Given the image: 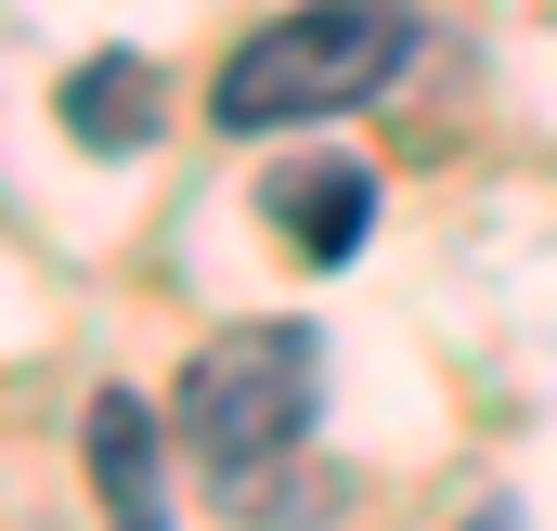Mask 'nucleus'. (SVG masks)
Listing matches in <instances>:
<instances>
[{"instance_id": "obj_3", "label": "nucleus", "mask_w": 557, "mask_h": 531, "mask_svg": "<svg viewBox=\"0 0 557 531\" xmlns=\"http://www.w3.org/2000/svg\"><path fill=\"white\" fill-rule=\"evenodd\" d=\"M91 493L117 531H169V480H156V415L131 390H91Z\"/></svg>"}, {"instance_id": "obj_4", "label": "nucleus", "mask_w": 557, "mask_h": 531, "mask_svg": "<svg viewBox=\"0 0 557 531\" xmlns=\"http://www.w3.org/2000/svg\"><path fill=\"white\" fill-rule=\"evenodd\" d=\"M65 131L91 143V156H143V131H156V65L143 52H91L65 78Z\"/></svg>"}, {"instance_id": "obj_2", "label": "nucleus", "mask_w": 557, "mask_h": 531, "mask_svg": "<svg viewBox=\"0 0 557 531\" xmlns=\"http://www.w3.org/2000/svg\"><path fill=\"white\" fill-rule=\"evenodd\" d=\"M311 402H324V337L311 324H234L182 363V441L208 467H260L311 428Z\"/></svg>"}, {"instance_id": "obj_5", "label": "nucleus", "mask_w": 557, "mask_h": 531, "mask_svg": "<svg viewBox=\"0 0 557 531\" xmlns=\"http://www.w3.org/2000/svg\"><path fill=\"white\" fill-rule=\"evenodd\" d=\"M363 208H376L363 169H285L273 182V221L298 234V260H350L363 247Z\"/></svg>"}, {"instance_id": "obj_1", "label": "nucleus", "mask_w": 557, "mask_h": 531, "mask_svg": "<svg viewBox=\"0 0 557 531\" xmlns=\"http://www.w3.org/2000/svg\"><path fill=\"white\" fill-rule=\"evenodd\" d=\"M403 52H416V13L403 0H298V13H273L221 65L208 104H221V131H311V118L376 104L403 78Z\"/></svg>"}]
</instances>
